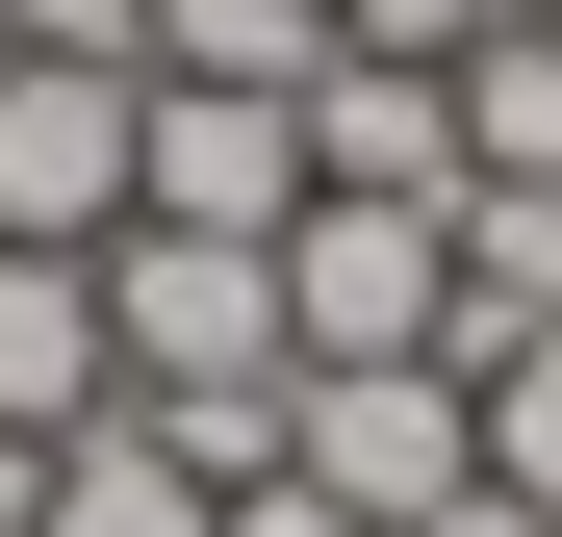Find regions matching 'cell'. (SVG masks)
I'll list each match as a JSON object with an SVG mask.
<instances>
[{"mask_svg":"<svg viewBox=\"0 0 562 537\" xmlns=\"http://www.w3.org/2000/svg\"><path fill=\"white\" fill-rule=\"evenodd\" d=\"M281 486H333L358 537H435L486 486V384L460 358H333V384H281Z\"/></svg>","mask_w":562,"mask_h":537,"instance_id":"cell-1","label":"cell"},{"mask_svg":"<svg viewBox=\"0 0 562 537\" xmlns=\"http://www.w3.org/2000/svg\"><path fill=\"white\" fill-rule=\"evenodd\" d=\"M103 358H128V410L307 384V358H281V256H231V231H103Z\"/></svg>","mask_w":562,"mask_h":537,"instance_id":"cell-2","label":"cell"},{"mask_svg":"<svg viewBox=\"0 0 562 537\" xmlns=\"http://www.w3.org/2000/svg\"><path fill=\"white\" fill-rule=\"evenodd\" d=\"M460 333V205H307L281 231V358H435Z\"/></svg>","mask_w":562,"mask_h":537,"instance_id":"cell-3","label":"cell"},{"mask_svg":"<svg viewBox=\"0 0 562 537\" xmlns=\"http://www.w3.org/2000/svg\"><path fill=\"white\" fill-rule=\"evenodd\" d=\"M128 231H231V256H281V231H307V103H256V77H154Z\"/></svg>","mask_w":562,"mask_h":537,"instance_id":"cell-4","label":"cell"},{"mask_svg":"<svg viewBox=\"0 0 562 537\" xmlns=\"http://www.w3.org/2000/svg\"><path fill=\"white\" fill-rule=\"evenodd\" d=\"M128 128H154V77H103V52L0 77V256H103L128 231Z\"/></svg>","mask_w":562,"mask_h":537,"instance_id":"cell-5","label":"cell"},{"mask_svg":"<svg viewBox=\"0 0 562 537\" xmlns=\"http://www.w3.org/2000/svg\"><path fill=\"white\" fill-rule=\"evenodd\" d=\"M307 205H460V77L333 52V77H307Z\"/></svg>","mask_w":562,"mask_h":537,"instance_id":"cell-6","label":"cell"},{"mask_svg":"<svg viewBox=\"0 0 562 537\" xmlns=\"http://www.w3.org/2000/svg\"><path fill=\"white\" fill-rule=\"evenodd\" d=\"M128 358H103V256H0V435H103Z\"/></svg>","mask_w":562,"mask_h":537,"instance_id":"cell-7","label":"cell"},{"mask_svg":"<svg viewBox=\"0 0 562 537\" xmlns=\"http://www.w3.org/2000/svg\"><path fill=\"white\" fill-rule=\"evenodd\" d=\"M460 205H562V26L460 52Z\"/></svg>","mask_w":562,"mask_h":537,"instance_id":"cell-8","label":"cell"},{"mask_svg":"<svg viewBox=\"0 0 562 537\" xmlns=\"http://www.w3.org/2000/svg\"><path fill=\"white\" fill-rule=\"evenodd\" d=\"M154 77H256V103H307V77H333V0H154Z\"/></svg>","mask_w":562,"mask_h":537,"instance_id":"cell-9","label":"cell"},{"mask_svg":"<svg viewBox=\"0 0 562 537\" xmlns=\"http://www.w3.org/2000/svg\"><path fill=\"white\" fill-rule=\"evenodd\" d=\"M52 537H231V512H205V486H179L154 435L103 410V435H52Z\"/></svg>","mask_w":562,"mask_h":537,"instance_id":"cell-10","label":"cell"},{"mask_svg":"<svg viewBox=\"0 0 562 537\" xmlns=\"http://www.w3.org/2000/svg\"><path fill=\"white\" fill-rule=\"evenodd\" d=\"M486 486L562 537V358H486Z\"/></svg>","mask_w":562,"mask_h":537,"instance_id":"cell-11","label":"cell"},{"mask_svg":"<svg viewBox=\"0 0 562 537\" xmlns=\"http://www.w3.org/2000/svg\"><path fill=\"white\" fill-rule=\"evenodd\" d=\"M26 52H103V77H154V0H0Z\"/></svg>","mask_w":562,"mask_h":537,"instance_id":"cell-12","label":"cell"},{"mask_svg":"<svg viewBox=\"0 0 562 537\" xmlns=\"http://www.w3.org/2000/svg\"><path fill=\"white\" fill-rule=\"evenodd\" d=\"M231 537H358V512L333 486H231Z\"/></svg>","mask_w":562,"mask_h":537,"instance_id":"cell-13","label":"cell"},{"mask_svg":"<svg viewBox=\"0 0 562 537\" xmlns=\"http://www.w3.org/2000/svg\"><path fill=\"white\" fill-rule=\"evenodd\" d=\"M486 26H562V0H486Z\"/></svg>","mask_w":562,"mask_h":537,"instance_id":"cell-14","label":"cell"},{"mask_svg":"<svg viewBox=\"0 0 562 537\" xmlns=\"http://www.w3.org/2000/svg\"><path fill=\"white\" fill-rule=\"evenodd\" d=\"M0 77H26V26H0Z\"/></svg>","mask_w":562,"mask_h":537,"instance_id":"cell-15","label":"cell"}]
</instances>
